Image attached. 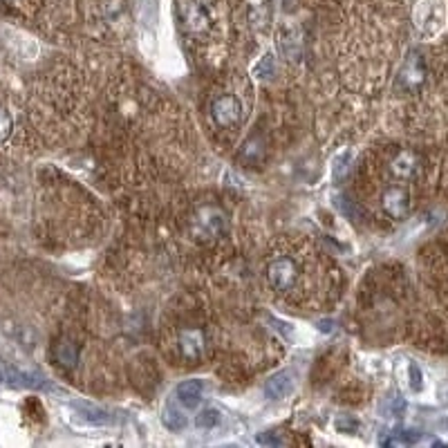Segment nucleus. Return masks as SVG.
Listing matches in <instances>:
<instances>
[{"instance_id": "6", "label": "nucleus", "mask_w": 448, "mask_h": 448, "mask_svg": "<svg viewBox=\"0 0 448 448\" xmlns=\"http://www.w3.org/2000/svg\"><path fill=\"white\" fill-rule=\"evenodd\" d=\"M200 390H202V383L200 381H186V383H179L177 397L186 406H195L197 401H200Z\"/></svg>"}, {"instance_id": "8", "label": "nucleus", "mask_w": 448, "mask_h": 448, "mask_svg": "<svg viewBox=\"0 0 448 448\" xmlns=\"http://www.w3.org/2000/svg\"><path fill=\"white\" fill-rule=\"evenodd\" d=\"M12 115H9L5 108H0V142H5V139L9 137V133H12Z\"/></svg>"}, {"instance_id": "7", "label": "nucleus", "mask_w": 448, "mask_h": 448, "mask_svg": "<svg viewBox=\"0 0 448 448\" xmlns=\"http://www.w3.org/2000/svg\"><path fill=\"white\" fill-rule=\"evenodd\" d=\"M217 420H220V415H217L215 408H204V410L195 417V424L200 428H211L217 424Z\"/></svg>"}, {"instance_id": "5", "label": "nucleus", "mask_w": 448, "mask_h": 448, "mask_svg": "<svg viewBox=\"0 0 448 448\" xmlns=\"http://www.w3.org/2000/svg\"><path fill=\"white\" fill-rule=\"evenodd\" d=\"M390 168H392V173H395L397 177L410 179V177L415 175V171H417V157H415L413 153L404 151V153H399V155H397V157L392 159Z\"/></svg>"}, {"instance_id": "4", "label": "nucleus", "mask_w": 448, "mask_h": 448, "mask_svg": "<svg viewBox=\"0 0 448 448\" xmlns=\"http://www.w3.org/2000/svg\"><path fill=\"white\" fill-rule=\"evenodd\" d=\"M381 206L390 217H404L408 213V206H410V202H408V193L401 186H390L381 197Z\"/></svg>"}, {"instance_id": "1", "label": "nucleus", "mask_w": 448, "mask_h": 448, "mask_svg": "<svg viewBox=\"0 0 448 448\" xmlns=\"http://www.w3.org/2000/svg\"><path fill=\"white\" fill-rule=\"evenodd\" d=\"M316 263L307 254L296 256V251H274L269 256L265 276L269 287L281 294L287 301L301 303L305 298H310L314 290V283L318 281Z\"/></svg>"}, {"instance_id": "3", "label": "nucleus", "mask_w": 448, "mask_h": 448, "mask_svg": "<svg viewBox=\"0 0 448 448\" xmlns=\"http://www.w3.org/2000/svg\"><path fill=\"white\" fill-rule=\"evenodd\" d=\"M242 115H244L242 101L233 92H222L211 101V122L215 128H222V131L238 128L242 122Z\"/></svg>"}, {"instance_id": "2", "label": "nucleus", "mask_w": 448, "mask_h": 448, "mask_svg": "<svg viewBox=\"0 0 448 448\" xmlns=\"http://www.w3.org/2000/svg\"><path fill=\"white\" fill-rule=\"evenodd\" d=\"M175 16L182 34L188 41H204L211 38L213 18L202 0H175Z\"/></svg>"}]
</instances>
